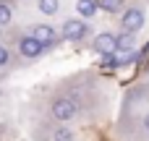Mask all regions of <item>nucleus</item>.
Wrapping results in <instances>:
<instances>
[{"label":"nucleus","mask_w":149,"mask_h":141,"mask_svg":"<svg viewBox=\"0 0 149 141\" xmlns=\"http://www.w3.org/2000/svg\"><path fill=\"white\" fill-rule=\"evenodd\" d=\"M134 47H136L134 31H123L120 37H115V52H134Z\"/></svg>","instance_id":"0eeeda50"},{"label":"nucleus","mask_w":149,"mask_h":141,"mask_svg":"<svg viewBox=\"0 0 149 141\" xmlns=\"http://www.w3.org/2000/svg\"><path fill=\"white\" fill-rule=\"evenodd\" d=\"M147 52H149V42H147Z\"/></svg>","instance_id":"dca6fc26"},{"label":"nucleus","mask_w":149,"mask_h":141,"mask_svg":"<svg viewBox=\"0 0 149 141\" xmlns=\"http://www.w3.org/2000/svg\"><path fill=\"white\" fill-rule=\"evenodd\" d=\"M0 31H3V29H0Z\"/></svg>","instance_id":"f3484780"},{"label":"nucleus","mask_w":149,"mask_h":141,"mask_svg":"<svg viewBox=\"0 0 149 141\" xmlns=\"http://www.w3.org/2000/svg\"><path fill=\"white\" fill-rule=\"evenodd\" d=\"M8 63H10V52H8L5 44H0V68H5Z\"/></svg>","instance_id":"4468645a"},{"label":"nucleus","mask_w":149,"mask_h":141,"mask_svg":"<svg viewBox=\"0 0 149 141\" xmlns=\"http://www.w3.org/2000/svg\"><path fill=\"white\" fill-rule=\"evenodd\" d=\"M31 37H37L45 47H52V44H58V42H60V37L55 34V29H52L50 24H37V26H34V31H31Z\"/></svg>","instance_id":"39448f33"},{"label":"nucleus","mask_w":149,"mask_h":141,"mask_svg":"<svg viewBox=\"0 0 149 141\" xmlns=\"http://www.w3.org/2000/svg\"><path fill=\"white\" fill-rule=\"evenodd\" d=\"M144 128H147V131H149V115H147V118H144Z\"/></svg>","instance_id":"2eb2a0df"},{"label":"nucleus","mask_w":149,"mask_h":141,"mask_svg":"<svg viewBox=\"0 0 149 141\" xmlns=\"http://www.w3.org/2000/svg\"><path fill=\"white\" fill-rule=\"evenodd\" d=\"M76 10H79L81 18H92L100 8H97V0H79L76 3Z\"/></svg>","instance_id":"6e6552de"},{"label":"nucleus","mask_w":149,"mask_h":141,"mask_svg":"<svg viewBox=\"0 0 149 141\" xmlns=\"http://www.w3.org/2000/svg\"><path fill=\"white\" fill-rule=\"evenodd\" d=\"M126 5V0H97V8L107 10V13H120Z\"/></svg>","instance_id":"9d476101"},{"label":"nucleus","mask_w":149,"mask_h":141,"mask_svg":"<svg viewBox=\"0 0 149 141\" xmlns=\"http://www.w3.org/2000/svg\"><path fill=\"white\" fill-rule=\"evenodd\" d=\"M144 21H147V16H144L141 8H128V10H123L120 26H123V31H134V34H136V31L144 26Z\"/></svg>","instance_id":"20e7f679"},{"label":"nucleus","mask_w":149,"mask_h":141,"mask_svg":"<svg viewBox=\"0 0 149 141\" xmlns=\"http://www.w3.org/2000/svg\"><path fill=\"white\" fill-rule=\"evenodd\" d=\"M86 34H89V26L81 18H68L63 24V39H68V42H81Z\"/></svg>","instance_id":"7ed1b4c3"},{"label":"nucleus","mask_w":149,"mask_h":141,"mask_svg":"<svg viewBox=\"0 0 149 141\" xmlns=\"http://www.w3.org/2000/svg\"><path fill=\"white\" fill-rule=\"evenodd\" d=\"M18 52H21V58H29V60H34V58H39L47 47L37 39V37H31V34H24V37H18Z\"/></svg>","instance_id":"f03ea898"},{"label":"nucleus","mask_w":149,"mask_h":141,"mask_svg":"<svg viewBox=\"0 0 149 141\" xmlns=\"http://www.w3.org/2000/svg\"><path fill=\"white\" fill-rule=\"evenodd\" d=\"M8 21H10V5L5 0H0V29L8 26Z\"/></svg>","instance_id":"f8f14e48"},{"label":"nucleus","mask_w":149,"mask_h":141,"mask_svg":"<svg viewBox=\"0 0 149 141\" xmlns=\"http://www.w3.org/2000/svg\"><path fill=\"white\" fill-rule=\"evenodd\" d=\"M76 113H79V105H76L71 97H58V99H52V105H50V115H52L58 123L73 120Z\"/></svg>","instance_id":"f257e3e1"},{"label":"nucleus","mask_w":149,"mask_h":141,"mask_svg":"<svg viewBox=\"0 0 149 141\" xmlns=\"http://www.w3.org/2000/svg\"><path fill=\"white\" fill-rule=\"evenodd\" d=\"M97 52H113L115 50V34H107V31H102V34H97L94 37V44H92Z\"/></svg>","instance_id":"423d86ee"},{"label":"nucleus","mask_w":149,"mask_h":141,"mask_svg":"<svg viewBox=\"0 0 149 141\" xmlns=\"http://www.w3.org/2000/svg\"><path fill=\"white\" fill-rule=\"evenodd\" d=\"M120 63H118V58H115V50L113 52H105V58H102V68H118Z\"/></svg>","instance_id":"ddd939ff"},{"label":"nucleus","mask_w":149,"mask_h":141,"mask_svg":"<svg viewBox=\"0 0 149 141\" xmlns=\"http://www.w3.org/2000/svg\"><path fill=\"white\" fill-rule=\"evenodd\" d=\"M47 141H73V131L65 128V123H63V126L52 128V133H50V139H47Z\"/></svg>","instance_id":"1a4fd4ad"},{"label":"nucleus","mask_w":149,"mask_h":141,"mask_svg":"<svg viewBox=\"0 0 149 141\" xmlns=\"http://www.w3.org/2000/svg\"><path fill=\"white\" fill-rule=\"evenodd\" d=\"M37 8H39V13H45V16H55L58 8H60V0H39Z\"/></svg>","instance_id":"9b49d317"}]
</instances>
